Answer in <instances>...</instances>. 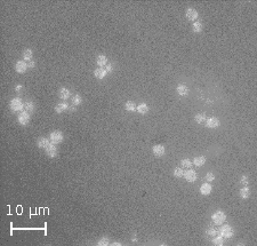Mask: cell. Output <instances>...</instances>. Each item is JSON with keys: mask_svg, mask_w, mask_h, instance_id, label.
<instances>
[{"mask_svg": "<svg viewBox=\"0 0 257 246\" xmlns=\"http://www.w3.org/2000/svg\"><path fill=\"white\" fill-rule=\"evenodd\" d=\"M212 220H213V222H214L215 224H222L223 222L226 220V215H225V213H224V212L217 211L216 213H214V214H213Z\"/></svg>", "mask_w": 257, "mask_h": 246, "instance_id": "obj_1", "label": "cell"}, {"mask_svg": "<svg viewBox=\"0 0 257 246\" xmlns=\"http://www.w3.org/2000/svg\"><path fill=\"white\" fill-rule=\"evenodd\" d=\"M24 108V104H23V102H22V100L21 98H13L12 100V102H10V109L13 110V111H21L22 109Z\"/></svg>", "mask_w": 257, "mask_h": 246, "instance_id": "obj_2", "label": "cell"}, {"mask_svg": "<svg viewBox=\"0 0 257 246\" xmlns=\"http://www.w3.org/2000/svg\"><path fill=\"white\" fill-rule=\"evenodd\" d=\"M219 232H221V236L223 238H231L233 237V229L230 227V226H227V224H224L221 227V230H219Z\"/></svg>", "mask_w": 257, "mask_h": 246, "instance_id": "obj_3", "label": "cell"}, {"mask_svg": "<svg viewBox=\"0 0 257 246\" xmlns=\"http://www.w3.org/2000/svg\"><path fill=\"white\" fill-rule=\"evenodd\" d=\"M51 141L54 144H58L63 141V134L61 131H54L51 133Z\"/></svg>", "mask_w": 257, "mask_h": 246, "instance_id": "obj_4", "label": "cell"}, {"mask_svg": "<svg viewBox=\"0 0 257 246\" xmlns=\"http://www.w3.org/2000/svg\"><path fill=\"white\" fill-rule=\"evenodd\" d=\"M46 153H47L48 157L55 158V157H57V155H58V150H57L56 145H55L54 143H51V144L46 148Z\"/></svg>", "mask_w": 257, "mask_h": 246, "instance_id": "obj_5", "label": "cell"}, {"mask_svg": "<svg viewBox=\"0 0 257 246\" xmlns=\"http://www.w3.org/2000/svg\"><path fill=\"white\" fill-rule=\"evenodd\" d=\"M205 125L207 128H216V127H218L219 126V119L218 118H216V117H212V118H209V119H206L205 122Z\"/></svg>", "mask_w": 257, "mask_h": 246, "instance_id": "obj_6", "label": "cell"}, {"mask_svg": "<svg viewBox=\"0 0 257 246\" xmlns=\"http://www.w3.org/2000/svg\"><path fill=\"white\" fill-rule=\"evenodd\" d=\"M152 152H153V155L155 157H162L163 155H165V152H166V149H165V147H163L162 144H155L153 148H152Z\"/></svg>", "mask_w": 257, "mask_h": 246, "instance_id": "obj_7", "label": "cell"}, {"mask_svg": "<svg viewBox=\"0 0 257 246\" xmlns=\"http://www.w3.org/2000/svg\"><path fill=\"white\" fill-rule=\"evenodd\" d=\"M184 176H185V180L188 182H196L198 177L197 173L193 169H188L186 172H184Z\"/></svg>", "mask_w": 257, "mask_h": 246, "instance_id": "obj_8", "label": "cell"}, {"mask_svg": "<svg viewBox=\"0 0 257 246\" xmlns=\"http://www.w3.org/2000/svg\"><path fill=\"white\" fill-rule=\"evenodd\" d=\"M29 122H30V114L29 112L23 111V112H21L18 114V123L21 125H26Z\"/></svg>", "mask_w": 257, "mask_h": 246, "instance_id": "obj_9", "label": "cell"}, {"mask_svg": "<svg viewBox=\"0 0 257 246\" xmlns=\"http://www.w3.org/2000/svg\"><path fill=\"white\" fill-rule=\"evenodd\" d=\"M27 63L24 61H18L16 63V65H15V70H16V72H18V73H24L26 70H27Z\"/></svg>", "mask_w": 257, "mask_h": 246, "instance_id": "obj_10", "label": "cell"}, {"mask_svg": "<svg viewBox=\"0 0 257 246\" xmlns=\"http://www.w3.org/2000/svg\"><path fill=\"white\" fill-rule=\"evenodd\" d=\"M185 15H186V18H188V21L193 22V21H196L198 18V12L193 8H188L186 12H185Z\"/></svg>", "mask_w": 257, "mask_h": 246, "instance_id": "obj_11", "label": "cell"}, {"mask_svg": "<svg viewBox=\"0 0 257 246\" xmlns=\"http://www.w3.org/2000/svg\"><path fill=\"white\" fill-rule=\"evenodd\" d=\"M212 190H213V187L209 184V183H204V184L200 187V192L201 195L204 196H208L212 193Z\"/></svg>", "mask_w": 257, "mask_h": 246, "instance_id": "obj_12", "label": "cell"}, {"mask_svg": "<svg viewBox=\"0 0 257 246\" xmlns=\"http://www.w3.org/2000/svg\"><path fill=\"white\" fill-rule=\"evenodd\" d=\"M176 90H177V93L180 94V96H186L188 94V88L185 86V85H183V84H180L177 87H176Z\"/></svg>", "mask_w": 257, "mask_h": 246, "instance_id": "obj_13", "label": "cell"}, {"mask_svg": "<svg viewBox=\"0 0 257 246\" xmlns=\"http://www.w3.org/2000/svg\"><path fill=\"white\" fill-rule=\"evenodd\" d=\"M58 96H60V98H62V100H68L69 97L71 96V92L65 87L61 88L60 92H58Z\"/></svg>", "mask_w": 257, "mask_h": 246, "instance_id": "obj_14", "label": "cell"}, {"mask_svg": "<svg viewBox=\"0 0 257 246\" xmlns=\"http://www.w3.org/2000/svg\"><path fill=\"white\" fill-rule=\"evenodd\" d=\"M51 143V142H49V140H48L47 137H40V139L38 140V147L41 148V149H46Z\"/></svg>", "mask_w": 257, "mask_h": 246, "instance_id": "obj_15", "label": "cell"}, {"mask_svg": "<svg viewBox=\"0 0 257 246\" xmlns=\"http://www.w3.org/2000/svg\"><path fill=\"white\" fill-rule=\"evenodd\" d=\"M106 70L105 69H103V68H98V69H96L94 71V75L96 78H98V79H103L105 76H106Z\"/></svg>", "mask_w": 257, "mask_h": 246, "instance_id": "obj_16", "label": "cell"}, {"mask_svg": "<svg viewBox=\"0 0 257 246\" xmlns=\"http://www.w3.org/2000/svg\"><path fill=\"white\" fill-rule=\"evenodd\" d=\"M96 63H97V65H98L100 68H103V67L108 63L106 56H105V55H98L97 59H96Z\"/></svg>", "mask_w": 257, "mask_h": 246, "instance_id": "obj_17", "label": "cell"}, {"mask_svg": "<svg viewBox=\"0 0 257 246\" xmlns=\"http://www.w3.org/2000/svg\"><path fill=\"white\" fill-rule=\"evenodd\" d=\"M240 196H241V198H243V199L249 198V196H250V190H249L248 185H245L243 188L240 189Z\"/></svg>", "mask_w": 257, "mask_h": 246, "instance_id": "obj_18", "label": "cell"}, {"mask_svg": "<svg viewBox=\"0 0 257 246\" xmlns=\"http://www.w3.org/2000/svg\"><path fill=\"white\" fill-rule=\"evenodd\" d=\"M193 164L198 167H201L204 166L206 164V158L204 156H199V157H196V158L193 159Z\"/></svg>", "mask_w": 257, "mask_h": 246, "instance_id": "obj_19", "label": "cell"}, {"mask_svg": "<svg viewBox=\"0 0 257 246\" xmlns=\"http://www.w3.org/2000/svg\"><path fill=\"white\" fill-rule=\"evenodd\" d=\"M69 109V106L68 103H65V102H62L60 104H57L56 108H55V111L57 112V114H62V112H64L65 110H68Z\"/></svg>", "mask_w": 257, "mask_h": 246, "instance_id": "obj_20", "label": "cell"}, {"mask_svg": "<svg viewBox=\"0 0 257 246\" xmlns=\"http://www.w3.org/2000/svg\"><path fill=\"white\" fill-rule=\"evenodd\" d=\"M136 111H138V114H147V111H149V106L146 103H141V104H138L137 106Z\"/></svg>", "mask_w": 257, "mask_h": 246, "instance_id": "obj_21", "label": "cell"}, {"mask_svg": "<svg viewBox=\"0 0 257 246\" xmlns=\"http://www.w3.org/2000/svg\"><path fill=\"white\" fill-rule=\"evenodd\" d=\"M125 109H126L127 111H129V112H134V111H136L137 106L133 101H128V102H126V104H125Z\"/></svg>", "mask_w": 257, "mask_h": 246, "instance_id": "obj_22", "label": "cell"}, {"mask_svg": "<svg viewBox=\"0 0 257 246\" xmlns=\"http://www.w3.org/2000/svg\"><path fill=\"white\" fill-rule=\"evenodd\" d=\"M32 57H33V53H32L31 49H25V51L23 52V59H24L25 61L27 62L32 61Z\"/></svg>", "mask_w": 257, "mask_h": 246, "instance_id": "obj_23", "label": "cell"}, {"mask_svg": "<svg viewBox=\"0 0 257 246\" xmlns=\"http://www.w3.org/2000/svg\"><path fill=\"white\" fill-rule=\"evenodd\" d=\"M194 120H196L198 124H204L206 122V114H196V117H194Z\"/></svg>", "mask_w": 257, "mask_h": 246, "instance_id": "obj_24", "label": "cell"}, {"mask_svg": "<svg viewBox=\"0 0 257 246\" xmlns=\"http://www.w3.org/2000/svg\"><path fill=\"white\" fill-rule=\"evenodd\" d=\"M192 30H193V32H201L202 31V24L200 23V22H194L193 23V25H192Z\"/></svg>", "mask_w": 257, "mask_h": 246, "instance_id": "obj_25", "label": "cell"}, {"mask_svg": "<svg viewBox=\"0 0 257 246\" xmlns=\"http://www.w3.org/2000/svg\"><path fill=\"white\" fill-rule=\"evenodd\" d=\"M24 109H25L26 112L31 114V112H33L34 111V104L32 103V102H26L25 104H24Z\"/></svg>", "mask_w": 257, "mask_h": 246, "instance_id": "obj_26", "label": "cell"}, {"mask_svg": "<svg viewBox=\"0 0 257 246\" xmlns=\"http://www.w3.org/2000/svg\"><path fill=\"white\" fill-rule=\"evenodd\" d=\"M109 244H110V239L108 237H102L97 242V245L100 246H108Z\"/></svg>", "mask_w": 257, "mask_h": 246, "instance_id": "obj_27", "label": "cell"}, {"mask_svg": "<svg viewBox=\"0 0 257 246\" xmlns=\"http://www.w3.org/2000/svg\"><path fill=\"white\" fill-rule=\"evenodd\" d=\"M81 102H82V98L81 96L79 95V94H76L73 98H72V103H73V106H79V104H81Z\"/></svg>", "mask_w": 257, "mask_h": 246, "instance_id": "obj_28", "label": "cell"}, {"mask_svg": "<svg viewBox=\"0 0 257 246\" xmlns=\"http://www.w3.org/2000/svg\"><path fill=\"white\" fill-rule=\"evenodd\" d=\"M213 244L216 246H222L224 244V240H223L222 236H218V237H215L213 239Z\"/></svg>", "mask_w": 257, "mask_h": 246, "instance_id": "obj_29", "label": "cell"}, {"mask_svg": "<svg viewBox=\"0 0 257 246\" xmlns=\"http://www.w3.org/2000/svg\"><path fill=\"white\" fill-rule=\"evenodd\" d=\"M180 164H182V166L184 167V168H191V167H192V165H193V164H192V161H191L190 159H183Z\"/></svg>", "mask_w": 257, "mask_h": 246, "instance_id": "obj_30", "label": "cell"}, {"mask_svg": "<svg viewBox=\"0 0 257 246\" xmlns=\"http://www.w3.org/2000/svg\"><path fill=\"white\" fill-rule=\"evenodd\" d=\"M174 175L176 176V177H183V176H184V171H183L180 167H177V168H175V171H174Z\"/></svg>", "mask_w": 257, "mask_h": 246, "instance_id": "obj_31", "label": "cell"}, {"mask_svg": "<svg viewBox=\"0 0 257 246\" xmlns=\"http://www.w3.org/2000/svg\"><path fill=\"white\" fill-rule=\"evenodd\" d=\"M216 234H217V230L214 228H209L207 230V235H208V236H215Z\"/></svg>", "mask_w": 257, "mask_h": 246, "instance_id": "obj_32", "label": "cell"}, {"mask_svg": "<svg viewBox=\"0 0 257 246\" xmlns=\"http://www.w3.org/2000/svg\"><path fill=\"white\" fill-rule=\"evenodd\" d=\"M206 180L207 181H214L215 180V175L213 174V173H207V175H206Z\"/></svg>", "mask_w": 257, "mask_h": 246, "instance_id": "obj_33", "label": "cell"}, {"mask_svg": "<svg viewBox=\"0 0 257 246\" xmlns=\"http://www.w3.org/2000/svg\"><path fill=\"white\" fill-rule=\"evenodd\" d=\"M241 183L245 184V185H248V180H247L246 176H242V179H241Z\"/></svg>", "mask_w": 257, "mask_h": 246, "instance_id": "obj_34", "label": "cell"}, {"mask_svg": "<svg viewBox=\"0 0 257 246\" xmlns=\"http://www.w3.org/2000/svg\"><path fill=\"white\" fill-rule=\"evenodd\" d=\"M27 67H29V69H32V68L35 67V63H34L33 61H30L29 63H27Z\"/></svg>", "mask_w": 257, "mask_h": 246, "instance_id": "obj_35", "label": "cell"}, {"mask_svg": "<svg viewBox=\"0 0 257 246\" xmlns=\"http://www.w3.org/2000/svg\"><path fill=\"white\" fill-rule=\"evenodd\" d=\"M105 70H106V72H112V70H113V67H112L111 64H109V65L106 67V69H105Z\"/></svg>", "mask_w": 257, "mask_h": 246, "instance_id": "obj_36", "label": "cell"}, {"mask_svg": "<svg viewBox=\"0 0 257 246\" xmlns=\"http://www.w3.org/2000/svg\"><path fill=\"white\" fill-rule=\"evenodd\" d=\"M21 89H22V86H21V85H17L16 88H15V90H16V92H19Z\"/></svg>", "mask_w": 257, "mask_h": 246, "instance_id": "obj_37", "label": "cell"}, {"mask_svg": "<svg viewBox=\"0 0 257 246\" xmlns=\"http://www.w3.org/2000/svg\"><path fill=\"white\" fill-rule=\"evenodd\" d=\"M113 245H121L120 243H118V242H116V243H113Z\"/></svg>", "mask_w": 257, "mask_h": 246, "instance_id": "obj_38", "label": "cell"}]
</instances>
